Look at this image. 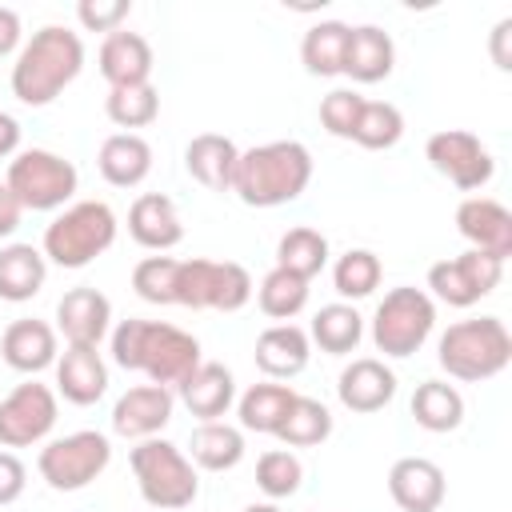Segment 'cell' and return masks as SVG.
<instances>
[{"mask_svg": "<svg viewBox=\"0 0 512 512\" xmlns=\"http://www.w3.org/2000/svg\"><path fill=\"white\" fill-rule=\"evenodd\" d=\"M176 396L184 400V408H188L192 416H200V424H204V420H220V416L232 408V400H236V380H232V372H228L224 364L200 360V364L176 384Z\"/></svg>", "mask_w": 512, "mask_h": 512, "instance_id": "44dd1931", "label": "cell"}, {"mask_svg": "<svg viewBox=\"0 0 512 512\" xmlns=\"http://www.w3.org/2000/svg\"><path fill=\"white\" fill-rule=\"evenodd\" d=\"M84 68V40L72 28L44 24L32 32V40L20 48L12 64V96L28 108L52 104Z\"/></svg>", "mask_w": 512, "mask_h": 512, "instance_id": "7a4b0ae2", "label": "cell"}, {"mask_svg": "<svg viewBox=\"0 0 512 512\" xmlns=\"http://www.w3.org/2000/svg\"><path fill=\"white\" fill-rule=\"evenodd\" d=\"M16 148H20V124H16V116L0 112V160L16 156Z\"/></svg>", "mask_w": 512, "mask_h": 512, "instance_id": "c3c4849f", "label": "cell"}, {"mask_svg": "<svg viewBox=\"0 0 512 512\" xmlns=\"http://www.w3.org/2000/svg\"><path fill=\"white\" fill-rule=\"evenodd\" d=\"M424 156L428 164L448 180L456 184L460 192H476L492 180L496 172V160L492 152L480 144V136L464 132V128H444V132H432L428 144H424Z\"/></svg>", "mask_w": 512, "mask_h": 512, "instance_id": "8fae6325", "label": "cell"}, {"mask_svg": "<svg viewBox=\"0 0 512 512\" xmlns=\"http://www.w3.org/2000/svg\"><path fill=\"white\" fill-rule=\"evenodd\" d=\"M132 4L128 0H80L76 4V20L88 28V32H116L120 20H128Z\"/></svg>", "mask_w": 512, "mask_h": 512, "instance_id": "7bdbcfd3", "label": "cell"}, {"mask_svg": "<svg viewBox=\"0 0 512 512\" xmlns=\"http://www.w3.org/2000/svg\"><path fill=\"white\" fill-rule=\"evenodd\" d=\"M360 108H364V96H360L356 88H332V92L320 100V124L328 128V136L352 140L356 120H360Z\"/></svg>", "mask_w": 512, "mask_h": 512, "instance_id": "b9f144b4", "label": "cell"}, {"mask_svg": "<svg viewBox=\"0 0 512 512\" xmlns=\"http://www.w3.org/2000/svg\"><path fill=\"white\" fill-rule=\"evenodd\" d=\"M48 260L32 244H4L0 248V300L24 304L44 288Z\"/></svg>", "mask_w": 512, "mask_h": 512, "instance_id": "83f0119b", "label": "cell"}, {"mask_svg": "<svg viewBox=\"0 0 512 512\" xmlns=\"http://www.w3.org/2000/svg\"><path fill=\"white\" fill-rule=\"evenodd\" d=\"M188 460L204 472H228L244 460V432L224 420H204L188 440Z\"/></svg>", "mask_w": 512, "mask_h": 512, "instance_id": "f1b7e54d", "label": "cell"}, {"mask_svg": "<svg viewBox=\"0 0 512 512\" xmlns=\"http://www.w3.org/2000/svg\"><path fill=\"white\" fill-rule=\"evenodd\" d=\"M308 340L320 344V352H328V356H348L364 340V316L352 304H324L312 316Z\"/></svg>", "mask_w": 512, "mask_h": 512, "instance_id": "1f68e13d", "label": "cell"}, {"mask_svg": "<svg viewBox=\"0 0 512 512\" xmlns=\"http://www.w3.org/2000/svg\"><path fill=\"white\" fill-rule=\"evenodd\" d=\"M116 240V212L104 200H76L44 228V260L60 268H84Z\"/></svg>", "mask_w": 512, "mask_h": 512, "instance_id": "8992f818", "label": "cell"}, {"mask_svg": "<svg viewBox=\"0 0 512 512\" xmlns=\"http://www.w3.org/2000/svg\"><path fill=\"white\" fill-rule=\"evenodd\" d=\"M256 368L272 380H292L308 368V356H312V340L304 328L296 324H272L256 336Z\"/></svg>", "mask_w": 512, "mask_h": 512, "instance_id": "603a6c76", "label": "cell"}, {"mask_svg": "<svg viewBox=\"0 0 512 512\" xmlns=\"http://www.w3.org/2000/svg\"><path fill=\"white\" fill-rule=\"evenodd\" d=\"M24 484H28V472H24L20 456L0 448V508L12 504V500H20L24 496Z\"/></svg>", "mask_w": 512, "mask_h": 512, "instance_id": "ee69618b", "label": "cell"}, {"mask_svg": "<svg viewBox=\"0 0 512 512\" xmlns=\"http://www.w3.org/2000/svg\"><path fill=\"white\" fill-rule=\"evenodd\" d=\"M456 232L476 248L496 260L512 256V212L492 200V196H468L456 208Z\"/></svg>", "mask_w": 512, "mask_h": 512, "instance_id": "5bb4252c", "label": "cell"}, {"mask_svg": "<svg viewBox=\"0 0 512 512\" xmlns=\"http://www.w3.org/2000/svg\"><path fill=\"white\" fill-rule=\"evenodd\" d=\"M96 168L112 188H136L152 172V144L140 132H112L100 144Z\"/></svg>", "mask_w": 512, "mask_h": 512, "instance_id": "4316f807", "label": "cell"}, {"mask_svg": "<svg viewBox=\"0 0 512 512\" xmlns=\"http://www.w3.org/2000/svg\"><path fill=\"white\" fill-rule=\"evenodd\" d=\"M436 360L452 380H468V384L492 380L512 360V336L500 316L460 320V324H448V332L440 336Z\"/></svg>", "mask_w": 512, "mask_h": 512, "instance_id": "277c9868", "label": "cell"}, {"mask_svg": "<svg viewBox=\"0 0 512 512\" xmlns=\"http://www.w3.org/2000/svg\"><path fill=\"white\" fill-rule=\"evenodd\" d=\"M112 360L128 372H144L160 388H176L204 356L200 340L164 320H120L112 332Z\"/></svg>", "mask_w": 512, "mask_h": 512, "instance_id": "6da1fadb", "label": "cell"}, {"mask_svg": "<svg viewBox=\"0 0 512 512\" xmlns=\"http://www.w3.org/2000/svg\"><path fill=\"white\" fill-rule=\"evenodd\" d=\"M176 264L172 256H144L132 268V288L140 300L148 304H172V288H176Z\"/></svg>", "mask_w": 512, "mask_h": 512, "instance_id": "60d3db41", "label": "cell"}, {"mask_svg": "<svg viewBox=\"0 0 512 512\" xmlns=\"http://www.w3.org/2000/svg\"><path fill=\"white\" fill-rule=\"evenodd\" d=\"M20 216H24L20 200H16V196H12V188L0 180V240H4V236H12V232L20 228Z\"/></svg>", "mask_w": 512, "mask_h": 512, "instance_id": "bcb514c9", "label": "cell"}, {"mask_svg": "<svg viewBox=\"0 0 512 512\" xmlns=\"http://www.w3.org/2000/svg\"><path fill=\"white\" fill-rule=\"evenodd\" d=\"M0 356H4L8 368L36 376V372L52 368L56 356H60L56 352V328L44 324V320H32V316L28 320H12L4 328V336H0Z\"/></svg>", "mask_w": 512, "mask_h": 512, "instance_id": "7402d4cb", "label": "cell"}, {"mask_svg": "<svg viewBox=\"0 0 512 512\" xmlns=\"http://www.w3.org/2000/svg\"><path fill=\"white\" fill-rule=\"evenodd\" d=\"M300 480H304V464L296 452L288 448H268L260 460H256V484L268 500H284V496H296L300 492Z\"/></svg>", "mask_w": 512, "mask_h": 512, "instance_id": "ab89813d", "label": "cell"}, {"mask_svg": "<svg viewBox=\"0 0 512 512\" xmlns=\"http://www.w3.org/2000/svg\"><path fill=\"white\" fill-rule=\"evenodd\" d=\"M508 36H512V16H504L496 28H492V64L500 72L512 68V52H508Z\"/></svg>", "mask_w": 512, "mask_h": 512, "instance_id": "7dc6e473", "label": "cell"}, {"mask_svg": "<svg viewBox=\"0 0 512 512\" xmlns=\"http://www.w3.org/2000/svg\"><path fill=\"white\" fill-rule=\"evenodd\" d=\"M380 276H384V264L376 252L368 248H348L336 264H332V284L344 300H364L380 288Z\"/></svg>", "mask_w": 512, "mask_h": 512, "instance_id": "8d00e7d4", "label": "cell"}, {"mask_svg": "<svg viewBox=\"0 0 512 512\" xmlns=\"http://www.w3.org/2000/svg\"><path fill=\"white\" fill-rule=\"evenodd\" d=\"M100 76L108 88H128V84H148L152 76V44L140 32H108L100 44Z\"/></svg>", "mask_w": 512, "mask_h": 512, "instance_id": "cb8c5ba5", "label": "cell"}, {"mask_svg": "<svg viewBox=\"0 0 512 512\" xmlns=\"http://www.w3.org/2000/svg\"><path fill=\"white\" fill-rule=\"evenodd\" d=\"M172 388H160V384H136L128 388L116 408H112V432L116 436H128V440H148L156 436L168 420H172Z\"/></svg>", "mask_w": 512, "mask_h": 512, "instance_id": "2e32d148", "label": "cell"}, {"mask_svg": "<svg viewBox=\"0 0 512 512\" xmlns=\"http://www.w3.org/2000/svg\"><path fill=\"white\" fill-rule=\"evenodd\" d=\"M252 276L244 264L232 260H180L176 264V288L172 304L184 308H216V312H240L252 300Z\"/></svg>", "mask_w": 512, "mask_h": 512, "instance_id": "9c48e42d", "label": "cell"}, {"mask_svg": "<svg viewBox=\"0 0 512 512\" xmlns=\"http://www.w3.org/2000/svg\"><path fill=\"white\" fill-rule=\"evenodd\" d=\"M128 464H132V476H136L144 504H152L156 512H180L200 496L196 464L172 440H160V436L140 440L132 448Z\"/></svg>", "mask_w": 512, "mask_h": 512, "instance_id": "5b68a950", "label": "cell"}, {"mask_svg": "<svg viewBox=\"0 0 512 512\" xmlns=\"http://www.w3.org/2000/svg\"><path fill=\"white\" fill-rule=\"evenodd\" d=\"M256 300H260V312H264V316L288 324V320H292L296 312H304V304H308V280H300V276H292V272H284V268H272V272L260 280Z\"/></svg>", "mask_w": 512, "mask_h": 512, "instance_id": "74e56055", "label": "cell"}, {"mask_svg": "<svg viewBox=\"0 0 512 512\" xmlns=\"http://www.w3.org/2000/svg\"><path fill=\"white\" fill-rule=\"evenodd\" d=\"M388 496L400 512H436L444 504V472L428 456H400L388 468Z\"/></svg>", "mask_w": 512, "mask_h": 512, "instance_id": "e0dca14e", "label": "cell"}, {"mask_svg": "<svg viewBox=\"0 0 512 512\" xmlns=\"http://www.w3.org/2000/svg\"><path fill=\"white\" fill-rule=\"evenodd\" d=\"M20 32H24V28H20L16 8H4V4H0V60L20 48Z\"/></svg>", "mask_w": 512, "mask_h": 512, "instance_id": "f6af8a7d", "label": "cell"}, {"mask_svg": "<svg viewBox=\"0 0 512 512\" xmlns=\"http://www.w3.org/2000/svg\"><path fill=\"white\" fill-rule=\"evenodd\" d=\"M56 392L40 380L16 384L4 400H0V444L4 448H28L40 444L52 428H56Z\"/></svg>", "mask_w": 512, "mask_h": 512, "instance_id": "4fadbf2b", "label": "cell"}, {"mask_svg": "<svg viewBox=\"0 0 512 512\" xmlns=\"http://www.w3.org/2000/svg\"><path fill=\"white\" fill-rule=\"evenodd\" d=\"M412 416L424 432H452L464 424V396L448 380H424L412 392Z\"/></svg>", "mask_w": 512, "mask_h": 512, "instance_id": "d6a6232c", "label": "cell"}, {"mask_svg": "<svg viewBox=\"0 0 512 512\" xmlns=\"http://www.w3.org/2000/svg\"><path fill=\"white\" fill-rule=\"evenodd\" d=\"M108 460H112L108 436L84 428V432H68L60 440H48L40 448V456H36V468H40V476H44L48 488H56V492H80V488H88L108 468Z\"/></svg>", "mask_w": 512, "mask_h": 512, "instance_id": "30bf717a", "label": "cell"}, {"mask_svg": "<svg viewBox=\"0 0 512 512\" xmlns=\"http://www.w3.org/2000/svg\"><path fill=\"white\" fill-rule=\"evenodd\" d=\"M352 24L344 20H320L300 40V60L312 76H344V48H348Z\"/></svg>", "mask_w": 512, "mask_h": 512, "instance_id": "4dcf8cb0", "label": "cell"}, {"mask_svg": "<svg viewBox=\"0 0 512 512\" xmlns=\"http://www.w3.org/2000/svg\"><path fill=\"white\" fill-rule=\"evenodd\" d=\"M112 324V300L100 288H72L56 304V332L68 344H88L100 348Z\"/></svg>", "mask_w": 512, "mask_h": 512, "instance_id": "9a60e30c", "label": "cell"}, {"mask_svg": "<svg viewBox=\"0 0 512 512\" xmlns=\"http://www.w3.org/2000/svg\"><path fill=\"white\" fill-rule=\"evenodd\" d=\"M336 396H340V404L348 412H364V416L368 412H380L396 396V372L384 360H376V356H360V360H352L340 372Z\"/></svg>", "mask_w": 512, "mask_h": 512, "instance_id": "ac0fdd59", "label": "cell"}, {"mask_svg": "<svg viewBox=\"0 0 512 512\" xmlns=\"http://www.w3.org/2000/svg\"><path fill=\"white\" fill-rule=\"evenodd\" d=\"M244 512H280V508H276V504H248Z\"/></svg>", "mask_w": 512, "mask_h": 512, "instance_id": "681fc988", "label": "cell"}, {"mask_svg": "<svg viewBox=\"0 0 512 512\" xmlns=\"http://www.w3.org/2000/svg\"><path fill=\"white\" fill-rule=\"evenodd\" d=\"M104 112L116 128H148L156 116H160V92L148 84H128V88H108V100H104Z\"/></svg>", "mask_w": 512, "mask_h": 512, "instance_id": "d590c367", "label": "cell"}, {"mask_svg": "<svg viewBox=\"0 0 512 512\" xmlns=\"http://www.w3.org/2000/svg\"><path fill=\"white\" fill-rule=\"evenodd\" d=\"M504 276V260L488 256V252H460L452 260H440L428 268V288L436 300L452 304V308H472L476 300H484Z\"/></svg>", "mask_w": 512, "mask_h": 512, "instance_id": "7c38bea8", "label": "cell"}, {"mask_svg": "<svg viewBox=\"0 0 512 512\" xmlns=\"http://www.w3.org/2000/svg\"><path fill=\"white\" fill-rule=\"evenodd\" d=\"M328 436H332V412L312 396H296L284 424L276 428V440H284L288 448H312L324 444Z\"/></svg>", "mask_w": 512, "mask_h": 512, "instance_id": "e575fe53", "label": "cell"}, {"mask_svg": "<svg viewBox=\"0 0 512 512\" xmlns=\"http://www.w3.org/2000/svg\"><path fill=\"white\" fill-rule=\"evenodd\" d=\"M312 180V152L300 140H272L240 152L232 172V192L248 208H280L292 204Z\"/></svg>", "mask_w": 512, "mask_h": 512, "instance_id": "3957f363", "label": "cell"}, {"mask_svg": "<svg viewBox=\"0 0 512 512\" xmlns=\"http://www.w3.org/2000/svg\"><path fill=\"white\" fill-rule=\"evenodd\" d=\"M240 148L220 136V132H200L188 140L184 148V168L196 184H204L208 192H232V172H236Z\"/></svg>", "mask_w": 512, "mask_h": 512, "instance_id": "d4e9b609", "label": "cell"}, {"mask_svg": "<svg viewBox=\"0 0 512 512\" xmlns=\"http://www.w3.org/2000/svg\"><path fill=\"white\" fill-rule=\"evenodd\" d=\"M400 136H404V116H400V108L388 104V100H364L352 140H356L360 148L384 152V148L400 144Z\"/></svg>", "mask_w": 512, "mask_h": 512, "instance_id": "f35d334b", "label": "cell"}, {"mask_svg": "<svg viewBox=\"0 0 512 512\" xmlns=\"http://www.w3.org/2000/svg\"><path fill=\"white\" fill-rule=\"evenodd\" d=\"M56 392L68 404H96L108 392V364L88 344H68L64 356H56Z\"/></svg>", "mask_w": 512, "mask_h": 512, "instance_id": "d6986e66", "label": "cell"}, {"mask_svg": "<svg viewBox=\"0 0 512 512\" xmlns=\"http://www.w3.org/2000/svg\"><path fill=\"white\" fill-rule=\"evenodd\" d=\"M300 392H292L288 384H252L240 400H236V416H240V428L244 432H264V436H276V428L284 424L292 400Z\"/></svg>", "mask_w": 512, "mask_h": 512, "instance_id": "f546056e", "label": "cell"}, {"mask_svg": "<svg viewBox=\"0 0 512 512\" xmlns=\"http://www.w3.org/2000/svg\"><path fill=\"white\" fill-rule=\"evenodd\" d=\"M436 328V304L424 288H392L380 304H376V316H372V344L384 352V356H412L424 348V340L432 336Z\"/></svg>", "mask_w": 512, "mask_h": 512, "instance_id": "ba28073f", "label": "cell"}, {"mask_svg": "<svg viewBox=\"0 0 512 512\" xmlns=\"http://www.w3.org/2000/svg\"><path fill=\"white\" fill-rule=\"evenodd\" d=\"M128 232L140 248H152V252H168L184 240V224H180V212L172 204V196L164 192H144L132 200L128 208Z\"/></svg>", "mask_w": 512, "mask_h": 512, "instance_id": "ffe728a7", "label": "cell"}, {"mask_svg": "<svg viewBox=\"0 0 512 512\" xmlns=\"http://www.w3.org/2000/svg\"><path fill=\"white\" fill-rule=\"evenodd\" d=\"M4 184L12 188V196L20 200L24 212H52L64 208L76 196L80 172L72 160H64L60 152L48 148H24L8 160Z\"/></svg>", "mask_w": 512, "mask_h": 512, "instance_id": "52a82bcc", "label": "cell"}, {"mask_svg": "<svg viewBox=\"0 0 512 512\" xmlns=\"http://www.w3.org/2000/svg\"><path fill=\"white\" fill-rule=\"evenodd\" d=\"M396 68V44L384 28L376 24H360L348 32V48H344V76H352L356 84H376L384 76H392Z\"/></svg>", "mask_w": 512, "mask_h": 512, "instance_id": "484cf974", "label": "cell"}, {"mask_svg": "<svg viewBox=\"0 0 512 512\" xmlns=\"http://www.w3.org/2000/svg\"><path fill=\"white\" fill-rule=\"evenodd\" d=\"M328 264V236L308 228V224H296L280 236L276 244V268L300 276V280H312L316 272H324Z\"/></svg>", "mask_w": 512, "mask_h": 512, "instance_id": "836d02e7", "label": "cell"}]
</instances>
